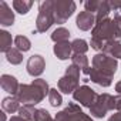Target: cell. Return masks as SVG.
Segmentation results:
<instances>
[{"instance_id": "cell-12", "label": "cell", "mask_w": 121, "mask_h": 121, "mask_svg": "<svg viewBox=\"0 0 121 121\" xmlns=\"http://www.w3.org/2000/svg\"><path fill=\"white\" fill-rule=\"evenodd\" d=\"M0 24L3 27H9L14 24V13L9 7L6 2H0Z\"/></svg>"}, {"instance_id": "cell-5", "label": "cell", "mask_w": 121, "mask_h": 121, "mask_svg": "<svg viewBox=\"0 0 121 121\" xmlns=\"http://www.w3.org/2000/svg\"><path fill=\"white\" fill-rule=\"evenodd\" d=\"M77 6L73 0H53L54 22L57 24H64L76 12Z\"/></svg>"}, {"instance_id": "cell-17", "label": "cell", "mask_w": 121, "mask_h": 121, "mask_svg": "<svg viewBox=\"0 0 121 121\" xmlns=\"http://www.w3.org/2000/svg\"><path fill=\"white\" fill-rule=\"evenodd\" d=\"M103 53L114 57L115 60H121V41H108L105 43L104 48H103Z\"/></svg>"}, {"instance_id": "cell-22", "label": "cell", "mask_w": 121, "mask_h": 121, "mask_svg": "<svg viewBox=\"0 0 121 121\" xmlns=\"http://www.w3.org/2000/svg\"><path fill=\"white\" fill-rule=\"evenodd\" d=\"M71 48H73L74 54H86V53L88 51L90 46H88V43H87L86 40H83V39H76V40L71 41Z\"/></svg>"}, {"instance_id": "cell-28", "label": "cell", "mask_w": 121, "mask_h": 121, "mask_svg": "<svg viewBox=\"0 0 121 121\" xmlns=\"http://www.w3.org/2000/svg\"><path fill=\"white\" fill-rule=\"evenodd\" d=\"M100 3H101V0H87L84 3V9H86V12H90V13L95 14V12L100 7Z\"/></svg>"}, {"instance_id": "cell-9", "label": "cell", "mask_w": 121, "mask_h": 121, "mask_svg": "<svg viewBox=\"0 0 121 121\" xmlns=\"http://www.w3.org/2000/svg\"><path fill=\"white\" fill-rule=\"evenodd\" d=\"M26 69H27V73L31 76V77H39L43 74L44 69H46V60L43 56L40 54H33L29 57L27 60V64H26Z\"/></svg>"}, {"instance_id": "cell-1", "label": "cell", "mask_w": 121, "mask_h": 121, "mask_svg": "<svg viewBox=\"0 0 121 121\" xmlns=\"http://www.w3.org/2000/svg\"><path fill=\"white\" fill-rule=\"evenodd\" d=\"M50 93V87L48 83L43 78H36L33 80L31 84H20L17 94L14 95L20 104H30V105H36L39 103H41L46 95L48 97Z\"/></svg>"}, {"instance_id": "cell-35", "label": "cell", "mask_w": 121, "mask_h": 121, "mask_svg": "<svg viewBox=\"0 0 121 121\" xmlns=\"http://www.w3.org/2000/svg\"><path fill=\"white\" fill-rule=\"evenodd\" d=\"M2 121H6V112L4 111L2 112Z\"/></svg>"}, {"instance_id": "cell-24", "label": "cell", "mask_w": 121, "mask_h": 121, "mask_svg": "<svg viewBox=\"0 0 121 121\" xmlns=\"http://www.w3.org/2000/svg\"><path fill=\"white\" fill-rule=\"evenodd\" d=\"M111 7H110V2H107V0H101V3H100V7L98 10L95 12V20H103V19H107L108 14H110Z\"/></svg>"}, {"instance_id": "cell-15", "label": "cell", "mask_w": 121, "mask_h": 121, "mask_svg": "<svg viewBox=\"0 0 121 121\" xmlns=\"http://www.w3.org/2000/svg\"><path fill=\"white\" fill-rule=\"evenodd\" d=\"M71 64L77 66L83 74H90V66H88V58L86 57V54H73L71 56Z\"/></svg>"}, {"instance_id": "cell-7", "label": "cell", "mask_w": 121, "mask_h": 121, "mask_svg": "<svg viewBox=\"0 0 121 121\" xmlns=\"http://www.w3.org/2000/svg\"><path fill=\"white\" fill-rule=\"evenodd\" d=\"M73 98L74 101H77L80 105L83 107H87V108H91L93 104L95 103V100L98 98V94L88 86H80L74 93H73Z\"/></svg>"}, {"instance_id": "cell-2", "label": "cell", "mask_w": 121, "mask_h": 121, "mask_svg": "<svg viewBox=\"0 0 121 121\" xmlns=\"http://www.w3.org/2000/svg\"><path fill=\"white\" fill-rule=\"evenodd\" d=\"M54 23L53 0H43L39 3V14L36 19V30H33V34L46 33Z\"/></svg>"}, {"instance_id": "cell-11", "label": "cell", "mask_w": 121, "mask_h": 121, "mask_svg": "<svg viewBox=\"0 0 121 121\" xmlns=\"http://www.w3.org/2000/svg\"><path fill=\"white\" fill-rule=\"evenodd\" d=\"M0 86H2V88L6 93H9L12 95H16L19 91V87H20L17 78L14 76H10V74H3L0 77Z\"/></svg>"}, {"instance_id": "cell-14", "label": "cell", "mask_w": 121, "mask_h": 121, "mask_svg": "<svg viewBox=\"0 0 121 121\" xmlns=\"http://www.w3.org/2000/svg\"><path fill=\"white\" fill-rule=\"evenodd\" d=\"M88 77H90V80H91L93 83H95V84H98V86H101V87H110L111 83H112V78H111V77L98 73V71L94 70L93 67L90 69V74H88Z\"/></svg>"}, {"instance_id": "cell-10", "label": "cell", "mask_w": 121, "mask_h": 121, "mask_svg": "<svg viewBox=\"0 0 121 121\" xmlns=\"http://www.w3.org/2000/svg\"><path fill=\"white\" fill-rule=\"evenodd\" d=\"M95 14L90 13V12H80L77 14V19H76V24L77 27L81 30V31H88V30H93L94 26H95Z\"/></svg>"}, {"instance_id": "cell-6", "label": "cell", "mask_w": 121, "mask_h": 121, "mask_svg": "<svg viewBox=\"0 0 121 121\" xmlns=\"http://www.w3.org/2000/svg\"><path fill=\"white\" fill-rule=\"evenodd\" d=\"M114 108H115V97L108 93H104L98 94V98L90 108V114L95 118H104L105 114Z\"/></svg>"}, {"instance_id": "cell-25", "label": "cell", "mask_w": 121, "mask_h": 121, "mask_svg": "<svg viewBox=\"0 0 121 121\" xmlns=\"http://www.w3.org/2000/svg\"><path fill=\"white\" fill-rule=\"evenodd\" d=\"M36 110H37V108H34V105L24 104V105H22V107H20V110H19V115H20V117H23V118H24V120H27V121H34Z\"/></svg>"}, {"instance_id": "cell-23", "label": "cell", "mask_w": 121, "mask_h": 121, "mask_svg": "<svg viewBox=\"0 0 121 121\" xmlns=\"http://www.w3.org/2000/svg\"><path fill=\"white\" fill-rule=\"evenodd\" d=\"M14 46H16V48L20 50L22 53H26V51H29V50L31 48L30 40H29L26 36H22V34L14 37Z\"/></svg>"}, {"instance_id": "cell-20", "label": "cell", "mask_w": 121, "mask_h": 121, "mask_svg": "<svg viewBox=\"0 0 121 121\" xmlns=\"http://www.w3.org/2000/svg\"><path fill=\"white\" fill-rule=\"evenodd\" d=\"M12 6H13L14 12H17L20 14H27L33 6V2H30V0H14Z\"/></svg>"}, {"instance_id": "cell-29", "label": "cell", "mask_w": 121, "mask_h": 121, "mask_svg": "<svg viewBox=\"0 0 121 121\" xmlns=\"http://www.w3.org/2000/svg\"><path fill=\"white\" fill-rule=\"evenodd\" d=\"M110 7H111V10H114L117 13H121V0H111Z\"/></svg>"}, {"instance_id": "cell-33", "label": "cell", "mask_w": 121, "mask_h": 121, "mask_svg": "<svg viewBox=\"0 0 121 121\" xmlns=\"http://www.w3.org/2000/svg\"><path fill=\"white\" fill-rule=\"evenodd\" d=\"M9 121H27V120H24L23 117H20V115H13Z\"/></svg>"}, {"instance_id": "cell-31", "label": "cell", "mask_w": 121, "mask_h": 121, "mask_svg": "<svg viewBox=\"0 0 121 121\" xmlns=\"http://www.w3.org/2000/svg\"><path fill=\"white\" fill-rule=\"evenodd\" d=\"M115 108L118 111H121V95H117L115 97Z\"/></svg>"}, {"instance_id": "cell-4", "label": "cell", "mask_w": 121, "mask_h": 121, "mask_svg": "<svg viewBox=\"0 0 121 121\" xmlns=\"http://www.w3.org/2000/svg\"><path fill=\"white\" fill-rule=\"evenodd\" d=\"M93 69L97 70L98 73L104 74V76H108V77H114V74L117 73V69H118V63L117 60L105 53H97L94 57H93Z\"/></svg>"}, {"instance_id": "cell-8", "label": "cell", "mask_w": 121, "mask_h": 121, "mask_svg": "<svg viewBox=\"0 0 121 121\" xmlns=\"http://www.w3.org/2000/svg\"><path fill=\"white\" fill-rule=\"evenodd\" d=\"M81 114L83 110L80 108V105H77L76 103H69V105L64 110L58 111L54 118L56 121H80Z\"/></svg>"}, {"instance_id": "cell-21", "label": "cell", "mask_w": 121, "mask_h": 121, "mask_svg": "<svg viewBox=\"0 0 121 121\" xmlns=\"http://www.w3.org/2000/svg\"><path fill=\"white\" fill-rule=\"evenodd\" d=\"M6 60H7L10 64L17 66V64H20V63L23 61V53H22L20 50H17L16 47H12V48L6 53Z\"/></svg>"}, {"instance_id": "cell-26", "label": "cell", "mask_w": 121, "mask_h": 121, "mask_svg": "<svg viewBox=\"0 0 121 121\" xmlns=\"http://www.w3.org/2000/svg\"><path fill=\"white\" fill-rule=\"evenodd\" d=\"M48 103L53 107H60V105L63 104V97H61V94H60V91H57V88H50Z\"/></svg>"}, {"instance_id": "cell-30", "label": "cell", "mask_w": 121, "mask_h": 121, "mask_svg": "<svg viewBox=\"0 0 121 121\" xmlns=\"http://www.w3.org/2000/svg\"><path fill=\"white\" fill-rule=\"evenodd\" d=\"M108 121H121V111L114 112V114L108 118Z\"/></svg>"}, {"instance_id": "cell-34", "label": "cell", "mask_w": 121, "mask_h": 121, "mask_svg": "<svg viewBox=\"0 0 121 121\" xmlns=\"http://www.w3.org/2000/svg\"><path fill=\"white\" fill-rule=\"evenodd\" d=\"M115 91H117V94H118V95H121V80L115 84Z\"/></svg>"}, {"instance_id": "cell-16", "label": "cell", "mask_w": 121, "mask_h": 121, "mask_svg": "<svg viewBox=\"0 0 121 121\" xmlns=\"http://www.w3.org/2000/svg\"><path fill=\"white\" fill-rule=\"evenodd\" d=\"M2 107H3V111H4V112L14 114V112H17V111L20 110V101H19L14 95H10V97L3 98Z\"/></svg>"}, {"instance_id": "cell-19", "label": "cell", "mask_w": 121, "mask_h": 121, "mask_svg": "<svg viewBox=\"0 0 121 121\" xmlns=\"http://www.w3.org/2000/svg\"><path fill=\"white\" fill-rule=\"evenodd\" d=\"M70 39V31L66 27H58L51 33V40L57 44V43H63V41H69Z\"/></svg>"}, {"instance_id": "cell-13", "label": "cell", "mask_w": 121, "mask_h": 121, "mask_svg": "<svg viewBox=\"0 0 121 121\" xmlns=\"http://www.w3.org/2000/svg\"><path fill=\"white\" fill-rule=\"evenodd\" d=\"M54 54L57 56V58L60 60H69L71 58V53H73V48H71V43L69 41H63V43H57L54 44V48H53Z\"/></svg>"}, {"instance_id": "cell-27", "label": "cell", "mask_w": 121, "mask_h": 121, "mask_svg": "<svg viewBox=\"0 0 121 121\" xmlns=\"http://www.w3.org/2000/svg\"><path fill=\"white\" fill-rule=\"evenodd\" d=\"M34 121H56V118H53L46 108H37L34 114Z\"/></svg>"}, {"instance_id": "cell-3", "label": "cell", "mask_w": 121, "mask_h": 121, "mask_svg": "<svg viewBox=\"0 0 121 121\" xmlns=\"http://www.w3.org/2000/svg\"><path fill=\"white\" fill-rule=\"evenodd\" d=\"M80 69L74 64H70L67 69H66V73L64 76L58 80L57 83V87H58V91H61L64 94H73L78 87H80Z\"/></svg>"}, {"instance_id": "cell-18", "label": "cell", "mask_w": 121, "mask_h": 121, "mask_svg": "<svg viewBox=\"0 0 121 121\" xmlns=\"http://www.w3.org/2000/svg\"><path fill=\"white\" fill-rule=\"evenodd\" d=\"M12 43H14V40L12 39V34L6 30L0 31V51L7 53L12 48Z\"/></svg>"}, {"instance_id": "cell-32", "label": "cell", "mask_w": 121, "mask_h": 121, "mask_svg": "<svg viewBox=\"0 0 121 121\" xmlns=\"http://www.w3.org/2000/svg\"><path fill=\"white\" fill-rule=\"evenodd\" d=\"M80 121H94V120H93L90 115H87V114H84V112H83V114H81V117H80Z\"/></svg>"}]
</instances>
